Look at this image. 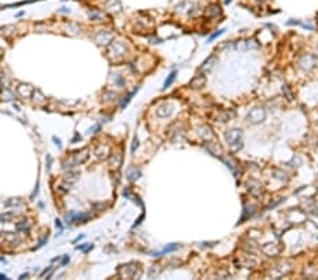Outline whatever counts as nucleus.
<instances>
[{
    "label": "nucleus",
    "mask_w": 318,
    "mask_h": 280,
    "mask_svg": "<svg viewBox=\"0 0 318 280\" xmlns=\"http://www.w3.org/2000/svg\"><path fill=\"white\" fill-rule=\"evenodd\" d=\"M221 13H222V11H221V9L218 6H209L208 7V11H206L208 16H219Z\"/></svg>",
    "instance_id": "obj_4"
},
{
    "label": "nucleus",
    "mask_w": 318,
    "mask_h": 280,
    "mask_svg": "<svg viewBox=\"0 0 318 280\" xmlns=\"http://www.w3.org/2000/svg\"><path fill=\"white\" fill-rule=\"evenodd\" d=\"M175 249H178V245L177 243H173L171 246H167V248L163 250V253H167V252H173V250H175Z\"/></svg>",
    "instance_id": "obj_6"
},
{
    "label": "nucleus",
    "mask_w": 318,
    "mask_h": 280,
    "mask_svg": "<svg viewBox=\"0 0 318 280\" xmlns=\"http://www.w3.org/2000/svg\"><path fill=\"white\" fill-rule=\"evenodd\" d=\"M222 33H224V30H219V31H217V33H213L212 35H211L209 38H208V42H211V41H213V40L217 38V37H219L221 34H222Z\"/></svg>",
    "instance_id": "obj_7"
},
{
    "label": "nucleus",
    "mask_w": 318,
    "mask_h": 280,
    "mask_svg": "<svg viewBox=\"0 0 318 280\" xmlns=\"http://www.w3.org/2000/svg\"><path fill=\"white\" fill-rule=\"evenodd\" d=\"M248 119L250 120V122L256 123V122H262L263 119H264V112L263 110H260V109H255V110H252V112L248 115Z\"/></svg>",
    "instance_id": "obj_2"
},
{
    "label": "nucleus",
    "mask_w": 318,
    "mask_h": 280,
    "mask_svg": "<svg viewBox=\"0 0 318 280\" xmlns=\"http://www.w3.org/2000/svg\"><path fill=\"white\" fill-rule=\"evenodd\" d=\"M204 85H205V78L204 77H197L195 79L191 81V86H194V88H201V86H204Z\"/></svg>",
    "instance_id": "obj_3"
},
{
    "label": "nucleus",
    "mask_w": 318,
    "mask_h": 280,
    "mask_svg": "<svg viewBox=\"0 0 318 280\" xmlns=\"http://www.w3.org/2000/svg\"><path fill=\"white\" fill-rule=\"evenodd\" d=\"M226 140L228 143H229V146L233 149V150H236V149H240L242 147V134H240V130H231L229 133L226 134Z\"/></svg>",
    "instance_id": "obj_1"
},
{
    "label": "nucleus",
    "mask_w": 318,
    "mask_h": 280,
    "mask_svg": "<svg viewBox=\"0 0 318 280\" xmlns=\"http://www.w3.org/2000/svg\"><path fill=\"white\" fill-rule=\"evenodd\" d=\"M175 75H177V72H175V71H173V72L170 74V77L167 78V81H165V84H164V88H168L170 85L173 84V81L175 79Z\"/></svg>",
    "instance_id": "obj_5"
}]
</instances>
